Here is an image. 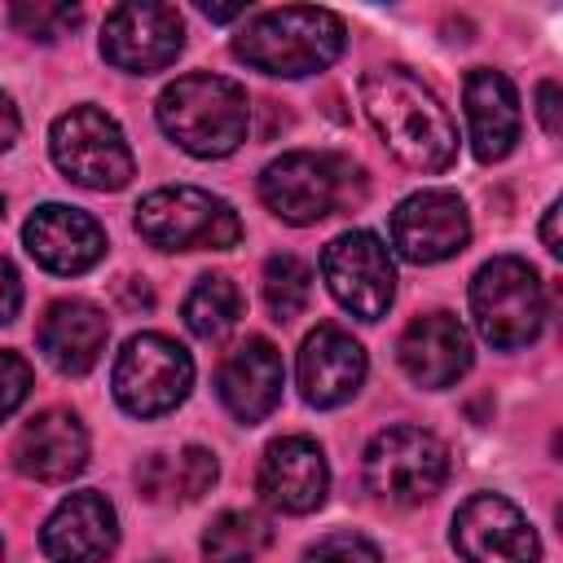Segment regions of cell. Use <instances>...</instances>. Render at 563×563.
<instances>
[{
  "mask_svg": "<svg viewBox=\"0 0 563 563\" xmlns=\"http://www.w3.org/2000/svg\"><path fill=\"white\" fill-rule=\"evenodd\" d=\"M361 110L387 150L413 172H444L457 158V128L444 101L405 66H374L361 75Z\"/></svg>",
  "mask_w": 563,
  "mask_h": 563,
  "instance_id": "obj_1",
  "label": "cell"
},
{
  "mask_svg": "<svg viewBox=\"0 0 563 563\" xmlns=\"http://www.w3.org/2000/svg\"><path fill=\"white\" fill-rule=\"evenodd\" d=\"M343 44H347V31L339 13L317 9V4H286V9L255 13L233 35V57L264 75L303 79V75L334 66Z\"/></svg>",
  "mask_w": 563,
  "mask_h": 563,
  "instance_id": "obj_2",
  "label": "cell"
},
{
  "mask_svg": "<svg viewBox=\"0 0 563 563\" xmlns=\"http://www.w3.org/2000/svg\"><path fill=\"white\" fill-rule=\"evenodd\" d=\"M158 128L194 158H224L251 132L246 88L211 70L180 75L158 97Z\"/></svg>",
  "mask_w": 563,
  "mask_h": 563,
  "instance_id": "obj_3",
  "label": "cell"
},
{
  "mask_svg": "<svg viewBox=\"0 0 563 563\" xmlns=\"http://www.w3.org/2000/svg\"><path fill=\"white\" fill-rule=\"evenodd\" d=\"M260 198L286 224H317L365 202V172L330 150H290L260 172Z\"/></svg>",
  "mask_w": 563,
  "mask_h": 563,
  "instance_id": "obj_4",
  "label": "cell"
},
{
  "mask_svg": "<svg viewBox=\"0 0 563 563\" xmlns=\"http://www.w3.org/2000/svg\"><path fill=\"white\" fill-rule=\"evenodd\" d=\"M471 317L493 347H528L545 325V286L537 268L519 255L488 260L471 277Z\"/></svg>",
  "mask_w": 563,
  "mask_h": 563,
  "instance_id": "obj_5",
  "label": "cell"
},
{
  "mask_svg": "<svg viewBox=\"0 0 563 563\" xmlns=\"http://www.w3.org/2000/svg\"><path fill=\"white\" fill-rule=\"evenodd\" d=\"M136 233L158 251H229L242 238V220L198 185H167L136 202Z\"/></svg>",
  "mask_w": 563,
  "mask_h": 563,
  "instance_id": "obj_6",
  "label": "cell"
},
{
  "mask_svg": "<svg viewBox=\"0 0 563 563\" xmlns=\"http://www.w3.org/2000/svg\"><path fill=\"white\" fill-rule=\"evenodd\" d=\"M48 154L66 180L97 194L123 189L136 172L123 128L97 106H70L66 114H57L48 128Z\"/></svg>",
  "mask_w": 563,
  "mask_h": 563,
  "instance_id": "obj_7",
  "label": "cell"
},
{
  "mask_svg": "<svg viewBox=\"0 0 563 563\" xmlns=\"http://www.w3.org/2000/svg\"><path fill=\"white\" fill-rule=\"evenodd\" d=\"M449 479V449L427 427H387L365 444V488L391 506H422Z\"/></svg>",
  "mask_w": 563,
  "mask_h": 563,
  "instance_id": "obj_8",
  "label": "cell"
},
{
  "mask_svg": "<svg viewBox=\"0 0 563 563\" xmlns=\"http://www.w3.org/2000/svg\"><path fill=\"white\" fill-rule=\"evenodd\" d=\"M114 400L132 413V418H158V413H172L189 387H194V356L158 334V330H145V334H132L114 361Z\"/></svg>",
  "mask_w": 563,
  "mask_h": 563,
  "instance_id": "obj_9",
  "label": "cell"
},
{
  "mask_svg": "<svg viewBox=\"0 0 563 563\" xmlns=\"http://www.w3.org/2000/svg\"><path fill=\"white\" fill-rule=\"evenodd\" d=\"M321 277L330 295L361 321L387 317L396 299V264L391 251L383 246L378 233L369 229H347L321 251Z\"/></svg>",
  "mask_w": 563,
  "mask_h": 563,
  "instance_id": "obj_10",
  "label": "cell"
},
{
  "mask_svg": "<svg viewBox=\"0 0 563 563\" xmlns=\"http://www.w3.org/2000/svg\"><path fill=\"white\" fill-rule=\"evenodd\" d=\"M180 48H185V18L176 13V4L128 0L106 13L101 57L128 75H154L172 66Z\"/></svg>",
  "mask_w": 563,
  "mask_h": 563,
  "instance_id": "obj_11",
  "label": "cell"
},
{
  "mask_svg": "<svg viewBox=\"0 0 563 563\" xmlns=\"http://www.w3.org/2000/svg\"><path fill=\"white\" fill-rule=\"evenodd\" d=\"M453 550L466 563H537L541 541L523 510L501 493H475L453 515Z\"/></svg>",
  "mask_w": 563,
  "mask_h": 563,
  "instance_id": "obj_12",
  "label": "cell"
},
{
  "mask_svg": "<svg viewBox=\"0 0 563 563\" xmlns=\"http://www.w3.org/2000/svg\"><path fill=\"white\" fill-rule=\"evenodd\" d=\"M471 242L466 202L453 189H418L391 211V246L409 264H440Z\"/></svg>",
  "mask_w": 563,
  "mask_h": 563,
  "instance_id": "obj_13",
  "label": "cell"
},
{
  "mask_svg": "<svg viewBox=\"0 0 563 563\" xmlns=\"http://www.w3.org/2000/svg\"><path fill=\"white\" fill-rule=\"evenodd\" d=\"M22 242L40 268L62 277H79L106 255V229L88 211L62 207V202L35 207L31 220L22 224Z\"/></svg>",
  "mask_w": 563,
  "mask_h": 563,
  "instance_id": "obj_14",
  "label": "cell"
},
{
  "mask_svg": "<svg viewBox=\"0 0 563 563\" xmlns=\"http://www.w3.org/2000/svg\"><path fill=\"white\" fill-rule=\"evenodd\" d=\"M260 497L282 510V515H308L325 501L330 488V466L317 440L308 435H282L264 449L260 475H255Z\"/></svg>",
  "mask_w": 563,
  "mask_h": 563,
  "instance_id": "obj_15",
  "label": "cell"
},
{
  "mask_svg": "<svg viewBox=\"0 0 563 563\" xmlns=\"http://www.w3.org/2000/svg\"><path fill=\"white\" fill-rule=\"evenodd\" d=\"M295 378H299V396L312 409H334L352 400L356 387L365 383V347L343 325L321 321L299 347Z\"/></svg>",
  "mask_w": 563,
  "mask_h": 563,
  "instance_id": "obj_16",
  "label": "cell"
},
{
  "mask_svg": "<svg viewBox=\"0 0 563 563\" xmlns=\"http://www.w3.org/2000/svg\"><path fill=\"white\" fill-rule=\"evenodd\" d=\"M40 545L53 563H106L119 545L114 506L97 488H79L62 497L57 510L44 519Z\"/></svg>",
  "mask_w": 563,
  "mask_h": 563,
  "instance_id": "obj_17",
  "label": "cell"
},
{
  "mask_svg": "<svg viewBox=\"0 0 563 563\" xmlns=\"http://www.w3.org/2000/svg\"><path fill=\"white\" fill-rule=\"evenodd\" d=\"M282 387H286V365H282V352L251 334L246 343H238L224 361H220V374H216V391H220V405L238 418V422H260L277 409L282 400Z\"/></svg>",
  "mask_w": 563,
  "mask_h": 563,
  "instance_id": "obj_18",
  "label": "cell"
},
{
  "mask_svg": "<svg viewBox=\"0 0 563 563\" xmlns=\"http://www.w3.org/2000/svg\"><path fill=\"white\" fill-rule=\"evenodd\" d=\"M396 356L418 387H453L471 369V334L453 312H422L405 325Z\"/></svg>",
  "mask_w": 563,
  "mask_h": 563,
  "instance_id": "obj_19",
  "label": "cell"
},
{
  "mask_svg": "<svg viewBox=\"0 0 563 563\" xmlns=\"http://www.w3.org/2000/svg\"><path fill=\"white\" fill-rule=\"evenodd\" d=\"M84 462H88V431L70 409L35 413L13 440V466L35 484H62L79 475Z\"/></svg>",
  "mask_w": 563,
  "mask_h": 563,
  "instance_id": "obj_20",
  "label": "cell"
},
{
  "mask_svg": "<svg viewBox=\"0 0 563 563\" xmlns=\"http://www.w3.org/2000/svg\"><path fill=\"white\" fill-rule=\"evenodd\" d=\"M466 101V132L479 163H497L519 141V92L501 70L475 66L462 88Z\"/></svg>",
  "mask_w": 563,
  "mask_h": 563,
  "instance_id": "obj_21",
  "label": "cell"
},
{
  "mask_svg": "<svg viewBox=\"0 0 563 563\" xmlns=\"http://www.w3.org/2000/svg\"><path fill=\"white\" fill-rule=\"evenodd\" d=\"M35 339H40L44 361L57 374H88L101 361L106 343H110V321L88 299H57L44 312Z\"/></svg>",
  "mask_w": 563,
  "mask_h": 563,
  "instance_id": "obj_22",
  "label": "cell"
},
{
  "mask_svg": "<svg viewBox=\"0 0 563 563\" xmlns=\"http://www.w3.org/2000/svg\"><path fill=\"white\" fill-rule=\"evenodd\" d=\"M220 466L202 444H185L180 453H150L136 462V488L154 506H189L211 493Z\"/></svg>",
  "mask_w": 563,
  "mask_h": 563,
  "instance_id": "obj_23",
  "label": "cell"
},
{
  "mask_svg": "<svg viewBox=\"0 0 563 563\" xmlns=\"http://www.w3.org/2000/svg\"><path fill=\"white\" fill-rule=\"evenodd\" d=\"M273 541V528L260 510H220L202 532L207 563H255Z\"/></svg>",
  "mask_w": 563,
  "mask_h": 563,
  "instance_id": "obj_24",
  "label": "cell"
},
{
  "mask_svg": "<svg viewBox=\"0 0 563 563\" xmlns=\"http://www.w3.org/2000/svg\"><path fill=\"white\" fill-rule=\"evenodd\" d=\"M180 312H185L189 334L216 343V339H224L238 325V317H242V290L224 273H207V277L194 282V290L185 295V308Z\"/></svg>",
  "mask_w": 563,
  "mask_h": 563,
  "instance_id": "obj_25",
  "label": "cell"
},
{
  "mask_svg": "<svg viewBox=\"0 0 563 563\" xmlns=\"http://www.w3.org/2000/svg\"><path fill=\"white\" fill-rule=\"evenodd\" d=\"M308 299H312V268L290 251L268 255V264H264V303H268L273 321H282V325L295 321L308 308Z\"/></svg>",
  "mask_w": 563,
  "mask_h": 563,
  "instance_id": "obj_26",
  "label": "cell"
},
{
  "mask_svg": "<svg viewBox=\"0 0 563 563\" xmlns=\"http://www.w3.org/2000/svg\"><path fill=\"white\" fill-rule=\"evenodd\" d=\"M9 22L22 35H31L40 44H53V40H62L66 31H75L84 22V9L79 4H62V0H18L9 9Z\"/></svg>",
  "mask_w": 563,
  "mask_h": 563,
  "instance_id": "obj_27",
  "label": "cell"
},
{
  "mask_svg": "<svg viewBox=\"0 0 563 563\" xmlns=\"http://www.w3.org/2000/svg\"><path fill=\"white\" fill-rule=\"evenodd\" d=\"M299 563H383V554L361 532H325L317 545L303 550Z\"/></svg>",
  "mask_w": 563,
  "mask_h": 563,
  "instance_id": "obj_28",
  "label": "cell"
},
{
  "mask_svg": "<svg viewBox=\"0 0 563 563\" xmlns=\"http://www.w3.org/2000/svg\"><path fill=\"white\" fill-rule=\"evenodd\" d=\"M31 396V365L18 352H0V422Z\"/></svg>",
  "mask_w": 563,
  "mask_h": 563,
  "instance_id": "obj_29",
  "label": "cell"
},
{
  "mask_svg": "<svg viewBox=\"0 0 563 563\" xmlns=\"http://www.w3.org/2000/svg\"><path fill=\"white\" fill-rule=\"evenodd\" d=\"M22 308V277L9 260H0V325H9Z\"/></svg>",
  "mask_w": 563,
  "mask_h": 563,
  "instance_id": "obj_30",
  "label": "cell"
},
{
  "mask_svg": "<svg viewBox=\"0 0 563 563\" xmlns=\"http://www.w3.org/2000/svg\"><path fill=\"white\" fill-rule=\"evenodd\" d=\"M537 119H541L545 136H559L563 132V119H559V84L554 79H541L537 84Z\"/></svg>",
  "mask_w": 563,
  "mask_h": 563,
  "instance_id": "obj_31",
  "label": "cell"
},
{
  "mask_svg": "<svg viewBox=\"0 0 563 563\" xmlns=\"http://www.w3.org/2000/svg\"><path fill=\"white\" fill-rule=\"evenodd\" d=\"M18 132H22V119H18V106H13V97L9 92H0V154L18 141Z\"/></svg>",
  "mask_w": 563,
  "mask_h": 563,
  "instance_id": "obj_32",
  "label": "cell"
},
{
  "mask_svg": "<svg viewBox=\"0 0 563 563\" xmlns=\"http://www.w3.org/2000/svg\"><path fill=\"white\" fill-rule=\"evenodd\" d=\"M541 242L550 255H563V242H559V202L545 207V220H541Z\"/></svg>",
  "mask_w": 563,
  "mask_h": 563,
  "instance_id": "obj_33",
  "label": "cell"
},
{
  "mask_svg": "<svg viewBox=\"0 0 563 563\" xmlns=\"http://www.w3.org/2000/svg\"><path fill=\"white\" fill-rule=\"evenodd\" d=\"M123 303H128V308H150V303H154V295H150V286H145V282L123 277Z\"/></svg>",
  "mask_w": 563,
  "mask_h": 563,
  "instance_id": "obj_34",
  "label": "cell"
},
{
  "mask_svg": "<svg viewBox=\"0 0 563 563\" xmlns=\"http://www.w3.org/2000/svg\"><path fill=\"white\" fill-rule=\"evenodd\" d=\"M211 22H229V18H238V13H246V4H198Z\"/></svg>",
  "mask_w": 563,
  "mask_h": 563,
  "instance_id": "obj_35",
  "label": "cell"
},
{
  "mask_svg": "<svg viewBox=\"0 0 563 563\" xmlns=\"http://www.w3.org/2000/svg\"><path fill=\"white\" fill-rule=\"evenodd\" d=\"M150 563H167V559H150Z\"/></svg>",
  "mask_w": 563,
  "mask_h": 563,
  "instance_id": "obj_36",
  "label": "cell"
},
{
  "mask_svg": "<svg viewBox=\"0 0 563 563\" xmlns=\"http://www.w3.org/2000/svg\"><path fill=\"white\" fill-rule=\"evenodd\" d=\"M0 563H4V545H0Z\"/></svg>",
  "mask_w": 563,
  "mask_h": 563,
  "instance_id": "obj_37",
  "label": "cell"
},
{
  "mask_svg": "<svg viewBox=\"0 0 563 563\" xmlns=\"http://www.w3.org/2000/svg\"><path fill=\"white\" fill-rule=\"evenodd\" d=\"M0 216H4V202H0Z\"/></svg>",
  "mask_w": 563,
  "mask_h": 563,
  "instance_id": "obj_38",
  "label": "cell"
}]
</instances>
